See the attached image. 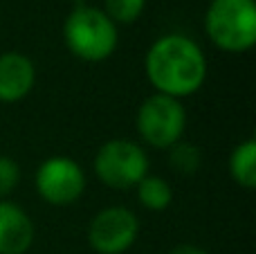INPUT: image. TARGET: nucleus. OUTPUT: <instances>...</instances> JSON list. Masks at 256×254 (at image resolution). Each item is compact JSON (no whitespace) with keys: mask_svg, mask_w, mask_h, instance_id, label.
Returning a JSON list of instances; mask_svg holds the SVG:
<instances>
[{"mask_svg":"<svg viewBox=\"0 0 256 254\" xmlns=\"http://www.w3.org/2000/svg\"><path fill=\"white\" fill-rule=\"evenodd\" d=\"M146 76L160 94L180 99L198 92L207 76V58L198 43L182 34L158 38L146 54Z\"/></svg>","mask_w":256,"mask_h":254,"instance_id":"nucleus-1","label":"nucleus"},{"mask_svg":"<svg viewBox=\"0 0 256 254\" xmlns=\"http://www.w3.org/2000/svg\"><path fill=\"white\" fill-rule=\"evenodd\" d=\"M66 43L76 58L97 63L108 58L117 48V27L102 9L76 4L66 18Z\"/></svg>","mask_w":256,"mask_h":254,"instance_id":"nucleus-2","label":"nucleus"},{"mask_svg":"<svg viewBox=\"0 0 256 254\" xmlns=\"http://www.w3.org/2000/svg\"><path fill=\"white\" fill-rule=\"evenodd\" d=\"M204 27L216 48L225 52H248L256 43L254 0H212Z\"/></svg>","mask_w":256,"mask_h":254,"instance_id":"nucleus-3","label":"nucleus"},{"mask_svg":"<svg viewBox=\"0 0 256 254\" xmlns=\"http://www.w3.org/2000/svg\"><path fill=\"white\" fill-rule=\"evenodd\" d=\"M186 124V112L180 99L166 94H150L137 112V130L142 140L155 148H171L180 142Z\"/></svg>","mask_w":256,"mask_h":254,"instance_id":"nucleus-4","label":"nucleus"},{"mask_svg":"<svg viewBox=\"0 0 256 254\" xmlns=\"http://www.w3.org/2000/svg\"><path fill=\"white\" fill-rule=\"evenodd\" d=\"M94 171L99 180L112 189L137 187L148 176V160L140 144L130 140H110L97 151Z\"/></svg>","mask_w":256,"mask_h":254,"instance_id":"nucleus-5","label":"nucleus"},{"mask_svg":"<svg viewBox=\"0 0 256 254\" xmlns=\"http://www.w3.org/2000/svg\"><path fill=\"white\" fill-rule=\"evenodd\" d=\"M86 187V176L72 158H48L36 171V189L50 205H70L79 200Z\"/></svg>","mask_w":256,"mask_h":254,"instance_id":"nucleus-6","label":"nucleus"},{"mask_svg":"<svg viewBox=\"0 0 256 254\" xmlns=\"http://www.w3.org/2000/svg\"><path fill=\"white\" fill-rule=\"evenodd\" d=\"M140 223L126 207H108L92 218L88 241L99 254H122L135 243Z\"/></svg>","mask_w":256,"mask_h":254,"instance_id":"nucleus-7","label":"nucleus"},{"mask_svg":"<svg viewBox=\"0 0 256 254\" xmlns=\"http://www.w3.org/2000/svg\"><path fill=\"white\" fill-rule=\"evenodd\" d=\"M34 66L25 54H0V102L14 104L27 97L34 86Z\"/></svg>","mask_w":256,"mask_h":254,"instance_id":"nucleus-8","label":"nucleus"},{"mask_svg":"<svg viewBox=\"0 0 256 254\" xmlns=\"http://www.w3.org/2000/svg\"><path fill=\"white\" fill-rule=\"evenodd\" d=\"M34 241L30 216L14 202H0V254H25Z\"/></svg>","mask_w":256,"mask_h":254,"instance_id":"nucleus-9","label":"nucleus"},{"mask_svg":"<svg viewBox=\"0 0 256 254\" xmlns=\"http://www.w3.org/2000/svg\"><path fill=\"white\" fill-rule=\"evenodd\" d=\"M230 174L240 187L245 189L256 187V142L254 140H245L243 144H238L232 151Z\"/></svg>","mask_w":256,"mask_h":254,"instance_id":"nucleus-10","label":"nucleus"},{"mask_svg":"<svg viewBox=\"0 0 256 254\" xmlns=\"http://www.w3.org/2000/svg\"><path fill=\"white\" fill-rule=\"evenodd\" d=\"M137 198L140 202L146 207V210H153V212H162L171 205V187L164 182L162 178L158 176H144L137 184Z\"/></svg>","mask_w":256,"mask_h":254,"instance_id":"nucleus-11","label":"nucleus"},{"mask_svg":"<svg viewBox=\"0 0 256 254\" xmlns=\"http://www.w3.org/2000/svg\"><path fill=\"white\" fill-rule=\"evenodd\" d=\"M200 162H202V153L196 144L189 142H178L171 146V166L180 174H194L198 171Z\"/></svg>","mask_w":256,"mask_h":254,"instance_id":"nucleus-12","label":"nucleus"},{"mask_svg":"<svg viewBox=\"0 0 256 254\" xmlns=\"http://www.w3.org/2000/svg\"><path fill=\"white\" fill-rule=\"evenodd\" d=\"M146 0H106V14L112 22H132L144 12Z\"/></svg>","mask_w":256,"mask_h":254,"instance_id":"nucleus-13","label":"nucleus"},{"mask_svg":"<svg viewBox=\"0 0 256 254\" xmlns=\"http://www.w3.org/2000/svg\"><path fill=\"white\" fill-rule=\"evenodd\" d=\"M18 176H20V169H18L16 162L12 158L0 156V196H7L16 187Z\"/></svg>","mask_w":256,"mask_h":254,"instance_id":"nucleus-14","label":"nucleus"},{"mask_svg":"<svg viewBox=\"0 0 256 254\" xmlns=\"http://www.w3.org/2000/svg\"><path fill=\"white\" fill-rule=\"evenodd\" d=\"M168 254H207L202 248H196V246H178L176 250H171Z\"/></svg>","mask_w":256,"mask_h":254,"instance_id":"nucleus-15","label":"nucleus"}]
</instances>
